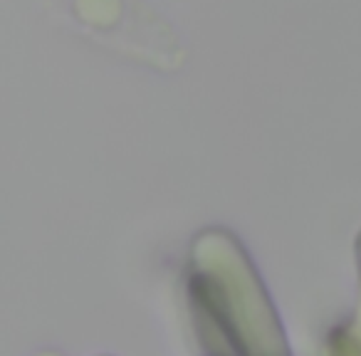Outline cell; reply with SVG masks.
Masks as SVG:
<instances>
[{"mask_svg":"<svg viewBox=\"0 0 361 356\" xmlns=\"http://www.w3.org/2000/svg\"><path fill=\"white\" fill-rule=\"evenodd\" d=\"M70 16L94 40L116 42L121 47L139 45L141 55L159 57V47L166 57L178 55V35L141 0H50Z\"/></svg>","mask_w":361,"mask_h":356,"instance_id":"6da1fadb","label":"cell"}]
</instances>
